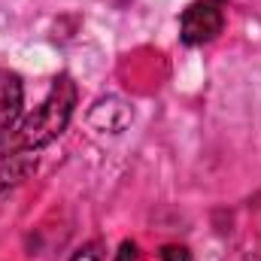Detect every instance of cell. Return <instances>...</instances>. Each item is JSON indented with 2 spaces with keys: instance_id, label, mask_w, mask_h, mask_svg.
<instances>
[{
  "instance_id": "6da1fadb",
  "label": "cell",
  "mask_w": 261,
  "mask_h": 261,
  "mask_svg": "<svg viewBox=\"0 0 261 261\" xmlns=\"http://www.w3.org/2000/svg\"><path fill=\"white\" fill-rule=\"evenodd\" d=\"M76 100H79L76 82H73L67 73L55 76V79H52V88H49V94H46V100L0 143V158L18 155V152H34V149H43V146L55 143V140L67 130L70 119H73Z\"/></svg>"
},
{
  "instance_id": "7a4b0ae2",
  "label": "cell",
  "mask_w": 261,
  "mask_h": 261,
  "mask_svg": "<svg viewBox=\"0 0 261 261\" xmlns=\"http://www.w3.org/2000/svg\"><path fill=\"white\" fill-rule=\"evenodd\" d=\"M225 31V0H195L179 15V40L186 46H206Z\"/></svg>"
},
{
  "instance_id": "3957f363",
  "label": "cell",
  "mask_w": 261,
  "mask_h": 261,
  "mask_svg": "<svg viewBox=\"0 0 261 261\" xmlns=\"http://www.w3.org/2000/svg\"><path fill=\"white\" fill-rule=\"evenodd\" d=\"M21 103H24L21 76L12 70H0V134L12 130L15 119L21 116Z\"/></svg>"
},
{
  "instance_id": "277c9868",
  "label": "cell",
  "mask_w": 261,
  "mask_h": 261,
  "mask_svg": "<svg viewBox=\"0 0 261 261\" xmlns=\"http://www.w3.org/2000/svg\"><path fill=\"white\" fill-rule=\"evenodd\" d=\"M116 261H192V255H189V249L179 246V243H167V246H161L155 255H143V249H140L134 240H125V243L119 246V252H116Z\"/></svg>"
},
{
  "instance_id": "5b68a950",
  "label": "cell",
  "mask_w": 261,
  "mask_h": 261,
  "mask_svg": "<svg viewBox=\"0 0 261 261\" xmlns=\"http://www.w3.org/2000/svg\"><path fill=\"white\" fill-rule=\"evenodd\" d=\"M70 261H103V243H97V240H91V243H82Z\"/></svg>"
}]
</instances>
